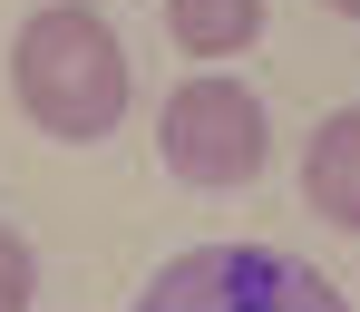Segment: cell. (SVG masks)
I'll list each match as a JSON object with an SVG mask.
<instances>
[{"label": "cell", "mask_w": 360, "mask_h": 312, "mask_svg": "<svg viewBox=\"0 0 360 312\" xmlns=\"http://www.w3.org/2000/svg\"><path fill=\"white\" fill-rule=\"evenodd\" d=\"M10 88H20V118L39 127V137L98 146V137H117L136 78H127V39L108 30V10L49 0V10H30L20 39H10Z\"/></svg>", "instance_id": "6da1fadb"}, {"label": "cell", "mask_w": 360, "mask_h": 312, "mask_svg": "<svg viewBox=\"0 0 360 312\" xmlns=\"http://www.w3.org/2000/svg\"><path fill=\"white\" fill-rule=\"evenodd\" d=\"M136 312H351L331 273H311L273 244H195L146 273Z\"/></svg>", "instance_id": "7a4b0ae2"}, {"label": "cell", "mask_w": 360, "mask_h": 312, "mask_svg": "<svg viewBox=\"0 0 360 312\" xmlns=\"http://www.w3.org/2000/svg\"><path fill=\"white\" fill-rule=\"evenodd\" d=\"M156 156L176 166L185 186H253L263 176V156H273V118H263V98L224 78V68H205V78H185L176 98H166V118H156Z\"/></svg>", "instance_id": "3957f363"}, {"label": "cell", "mask_w": 360, "mask_h": 312, "mask_svg": "<svg viewBox=\"0 0 360 312\" xmlns=\"http://www.w3.org/2000/svg\"><path fill=\"white\" fill-rule=\"evenodd\" d=\"M302 205L331 235H360V108H331L302 137Z\"/></svg>", "instance_id": "277c9868"}, {"label": "cell", "mask_w": 360, "mask_h": 312, "mask_svg": "<svg viewBox=\"0 0 360 312\" xmlns=\"http://www.w3.org/2000/svg\"><path fill=\"white\" fill-rule=\"evenodd\" d=\"M263 20H273V0H166V39L185 59H234L263 39Z\"/></svg>", "instance_id": "5b68a950"}, {"label": "cell", "mask_w": 360, "mask_h": 312, "mask_svg": "<svg viewBox=\"0 0 360 312\" xmlns=\"http://www.w3.org/2000/svg\"><path fill=\"white\" fill-rule=\"evenodd\" d=\"M30 293H39V254L20 225H0V312H30Z\"/></svg>", "instance_id": "8992f818"}, {"label": "cell", "mask_w": 360, "mask_h": 312, "mask_svg": "<svg viewBox=\"0 0 360 312\" xmlns=\"http://www.w3.org/2000/svg\"><path fill=\"white\" fill-rule=\"evenodd\" d=\"M331 10H341V20H360V0H331Z\"/></svg>", "instance_id": "52a82bcc"}]
</instances>
